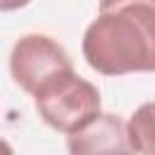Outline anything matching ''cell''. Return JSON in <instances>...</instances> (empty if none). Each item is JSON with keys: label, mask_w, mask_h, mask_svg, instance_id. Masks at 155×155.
I'll use <instances>...</instances> for the list:
<instances>
[{"label": "cell", "mask_w": 155, "mask_h": 155, "mask_svg": "<svg viewBox=\"0 0 155 155\" xmlns=\"http://www.w3.org/2000/svg\"><path fill=\"white\" fill-rule=\"evenodd\" d=\"M82 56L102 75L155 73V0H99Z\"/></svg>", "instance_id": "6da1fadb"}, {"label": "cell", "mask_w": 155, "mask_h": 155, "mask_svg": "<svg viewBox=\"0 0 155 155\" xmlns=\"http://www.w3.org/2000/svg\"><path fill=\"white\" fill-rule=\"evenodd\" d=\"M34 107L46 126L63 136L87 128L102 114L99 90L80 78L75 68H63L48 75L34 90Z\"/></svg>", "instance_id": "7a4b0ae2"}, {"label": "cell", "mask_w": 155, "mask_h": 155, "mask_svg": "<svg viewBox=\"0 0 155 155\" xmlns=\"http://www.w3.org/2000/svg\"><path fill=\"white\" fill-rule=\"evenodd\" d=\"M73 68L68 51L46 34H24L10 51V75L29 94L56 70Z\"/></svg>", "instance_id": "3957f363"}, {"label": "cell", "mask_w": 155, "mask_h": 155, "mask_svg": "<svg viewBox=\"0 0 155 155\" xmlns=\"http://www.w3.org/2000/svg\"><path fill=\"white\" fill-rule=\"evenodd\" d=\"M70 153H102V150H128L126 124L114 114H99L87 128L68 136Z\"/></svg>", "instance_id": "277c9868"}, {"label": "cell", "mask_w": 155, "mask_h": 155, "mask_svg": "<svg viewBox=\"0 0 155 155\" xmlns=\"http://www.w3.org/2000/svg\"><path fill=\"white\" fill-rule=\"evenodd\" d=\"M128 150L155 155V102H143L126 121Z\"/></svg>", "instance_id": "5b68a950"}, {"label": "cell", "mask_w": 155, "mask_h": 155, "mask_svg": "<svg viewBox=\"0 0 155 155\" xmlns=\"http://www.w3.org/2000/svg\"><path fill=\"white\" fill-rule=\"evenodd\" d=\"M31 0H0V12H15V10H22L27 7Z\"/></svg>", "instance_id": "8992f818"}, {"label": "cell", "mask_w": 155, "mask_h": 155, "mask_svg": "<svg viewBox=\"0 0 155 155\" xmlns=\"http://www.w3.org/2000/svg\"><path fill=\"white\" fill-rule=\"evenodd\" d=\"M0 153H5V155H10V153H12V145H10L7 140H2V138H0Z\"/></svg>", "instance_id": "52a82bcc"}]
</instances>
